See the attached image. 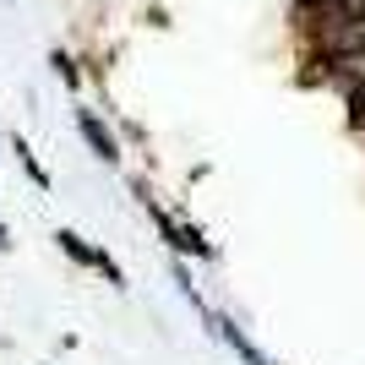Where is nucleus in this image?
<instances>
[{"label":"nucleus","mask_w":365,"mask_h":365,"mask_svg":"<svg viewBox=\"0 0 365 365\" xmlns=\"http://www.w3.org/2000/svg\"><path fill=\"white\" fill-rule=\"evenodd\" d=\"M82 137L93 142V153H98V158H115V142H109V131L93 120V115H82Z\"/></svg>","instance_id":"obj_1"},{"label":"nucleus","mask_w":365,"mask_h":365,"mask_svg":"<svg viewBox=\"0 0 365 365\" xmlns=\"http://www.w3.org/2000/svg\"><path fill=\"white\" fill-rule=\"evenodd\" d=\"M349 125H365V82L349 88Z\"/></svg>","instance_id":"obj_2"},{"label":"nucleus","mask_w":365,"mask_h":365,"mask_svg":"<svg viewBox=\"0 0 365 365\" xmlns=\"http://www.w3.org/2000/svg\"><path fill=\"white\" fill-rule=\"evenodd\" d=\"M305 6H317V0H305Z\"/></svg>","instance_id":"obj_3"}]
</instances>
